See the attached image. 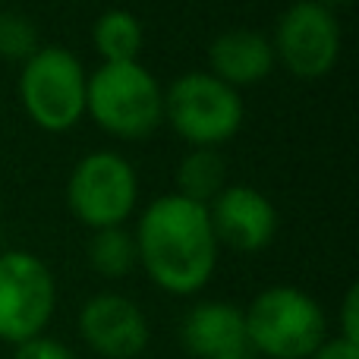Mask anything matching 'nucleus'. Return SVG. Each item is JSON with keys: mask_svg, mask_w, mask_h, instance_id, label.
Instances as JSON below:
<instances>
[{"mask_svg": "<svg viewBox=\"0 0 359 359\" xmlns=\"http://www.w3.org/2000/svg\"><path fill=\"white\" fill-rule=\"evenodd\" d=\"M136 259L158 290L170 297H196L208 287L217 268V246L208 205L164 192L139 215Z\"/></svg>", "mask_w": 359, "mask_h": 359, "instance_id": "f257e3e1", "label": "nucleus"}, {"mask_svg": "<svg viewBox=\"0 0 359 359\" xmlns=\"http://www.w3.org/2000/svg\"><path fill=\"white\" fill-rule=\"evenodd\" d=\"M249 347L259 359H309L328 337V316L312 293L293 284L265 287L243 309Z\"/></svg>", "mask_w": 359, "mask_h": 359, "instance_id": "f03ea898", "label": "nucleus"}, {"mask_svg": "<svg viewBox=\"0 0 359 359\" xmlns=\"http://www.w3.org/2000/svg\"><path fill=\"white\" fill-rule=\"evenodd\" d=\"M86 114L114 139H145L164 123V88L139 60L88 73Z\"/></svg>", "mask_w": 359, "mask_h": 359, "instance_id": "7ed1b4c3", "label": "nucleus"}, {"mask_svg": "<svg viewBox=\"0 0 359 359\" xmlns=\"http://www.w3.org/2000/svg\"><path fill=\"white\" fill-rule=\"evenodd\" d=\"M246 107L236 88L208 69L183 73L164 88V123L189 149H217L243 130Z\"/></svg>", "mask_w": 359, "mask_h": 359, "instance_id": "20e7f679", "label": "nucleus"}, {"mask_svg": "<svg viewBox=\"0 0 359 359\" xmlns=\"http://www.w3.org/2000/svg\"><path fill=\"white\" fill-rule=\"evenodd\" d=\"M88 73L67 48H38L19 69V101L44 133H69L86 117Z\"/></svg>", "mask_w": 359, "mask_h": 359, "instance_id": "39448f33", "label": "nucleus"}, {"mask_svg": "<svg viewBox=\"0 0 359 359\" xmlns=\"http://www.w3.org/2000/svg\"><path fill=\"white\" fill-rule=\"evenodd\" d=\"M67 205L92 233L123 227L139 205L136 168L120 151H92L79 158L67 180Z\"/></svg>", "mask_w": 359, "mask_h": 359, "instance_id": "423d86ee", "label": "nucleus"}, {"mask_svg": "<svg viewBox=\"0 0 359 359\" xmlns=\"http://www.w3.org/2000/svg\"><path fill=\"white\" fill-rule=\"evenodd\" d=\"M57 312V278L25 249L0 252V341L19 347L44 334Z\"/></svg>", "mask_w": 359, "mask_h": 359, "instance_id": "0eeeda50", "label": "nucleus"}, {"mask_svg": "<svg viewBox=\"0 0 359 359\" xmlns=\"http://www.w3.org/2000/svg\"><path fill=\"white\" fill-rule=\"evenodd\" d=\"M274 60L297 79H325L341 60V22L318 0H297L280 13L271 35Z\"/></svg>", "mask_w": 359, "mask_h": 359, "instance_id": "6e6552de", "label": "nucleus"}, {"mask_svg": "<svg viewBox=\"0 0 359 359\" xmlns=\"http://www.w3.org/2000/svg\"><path fill=\"white\" fill-rule=\"evenodd\" d=\"M79 337L101 359H139L151 341L142 306L123 293H95L82 303L76 318Z\"/></svg>", "mask_w": 359, "mask_h": 359, "instance_id": "1a4fd4ad", "label": "nucleus"}, {"mask_svg": "<svg viewBox=\"0 0 359 359\" xmlns=\"http://www.w3.org/2000/svg\"><path fill=\"white\" fill-rule=\"evenodd\" d=\"M211 230L217 246L236 252H262L278 236V208L262 189L249 183H227L208 202Z\"/></svg>", "mask_w": 359, "mask_h": 359, "instance_id": "9d476101", "label": "nucleus"}, {"mask_svg": "<svg viewBox=\"0 0 359 359\" xmlns=\"http://www.w3.org/2000/svg\"><path fill=\"white\" fill-rule=\"evenodd\" d=\"M180 344L192 359H259L249 347L243 309L224 299H202L180 322Z\"/></svg>", "mask_w": 359, "mask_h": 359, "instance_id": "9b49d317", "label": "nucleus"}, {"mask_svg": "<svg viewBox=\"0 0 359 359\" xmlns=\"http://www.w3.org/2000/svg\"><path fill=\"white\" fill-rule=\"evenodd\" d=\"M271 38L255 29H227L208 44V73L230 88L255 86L274 73Z\"/></svg>", "mask_w": 359, "mask_h": 359, "instance_id": "f8f14e48", "label": "nucleus"}, {"mask_svg": "<svg viewBox=\"0 0 359 359\" xmlns=\"http://www.w3.org/2000/svg\"><path fill=\"white\" fill-rule=\"evenodd\" d=\"M92 41H95L101 63H133V60H139L145 32L136 13L117 6V10H104L95 19Z\"/></svg>", "mask_w": 359, "mask_h": 359, "instance_id": "ddd939ff", "label": "nucleus"}, {"mask_svg": "<svg viewBox=\"0 0 359 359\" xmlns=\"http://www.w3.org/2000/svg\"><path fill=\"white\" fill-rule=\"evenodd\" d=\"M177 196L189 198V202L208 205L217 192L227 186V161L221 158L217 149H189L177 164Z\"/></svg>", "mask_w": 359, "mask_h": 359, "instance_id": "4468645a", "label": "nucleus"}, {"mask_svg": "<svg viewBox=\"0 0 359 359\" xmlns=\"http://www.w3.org/2000/svg\"><path fill=\"white\" fill-rule=\"evenodd\" d=\"M88 265L101 274V278H126L133 268L139 265L136 259V240L126 227H107L95 230L88 240Z\"/></svg>", "mask_w": 359, "mask_h": 359, "instance_id": "2eb2a0df", "label": "nucleus"}, {"mask_svg": "<svg viewBox=\"0 0 359 359\" xmlns=\"http://www.w3.org/2000/svg\"><path fill=\"white\" fill-rule=\"evenodd\" d=\"M38 48H41L38 44V29L25 13H16V10L0 13V57L4 60L25 63Z\"/></svg>", "mask_w": 359, "mask_h": 359, "instance_id": "dca6fc26", "label": "nucleus"}, {"mask_svg": "<svg viewBox=\"0 0 359 359\" xmlns=\"http://www.w3.org/2000/svg\"><path fill=\"white\" fill-rule=\"evenodd\" d=\"M13 359H76V353L57 337L38 334L32 341L19 344V347H13Z\"/></svg>", "mask_w": 359, "mask_h": 359, "instance_id": "f3484780", "label": "nucleus"}, {"mask_svg": "<svg viewBox=\"0 0 359 359\" xmlns=\"http://www.w3.org/2000/svg\"><path fill=\"white\" fill-rule=\"evenodd\" d=\"M337 318H341V322H337V337L359 344V287L356 284L344 293L341 316H337Z\"/></svg>", "mask_w": 359, "mask_h": 359, "instance_id": "a211bd4d", "label": "nucleus"}, {"mask_svg": "<svg viewBox=\"0 0 359 359\" xmlns=\"http://www.w3.org/2000/svg\"><path fill=\"white\" fill-rule=\"evenodd\" d=\"M309 359H359V344L344 341V337H337V334H328L322 341V347Z\"/></svg>", "mask_w": 359, "mask_h": 359, "instance_id": "6ab92c4d", "label": "nucleus"}, {"mask_svg": "<svg viewBox=\"0 0 359 359\" xmlns=\"http://www.w3.org/2000/svg\"><path fill=\"white\" fill-rule=\"evenodd\" d=\"M322 6H328V10H337V6H347V4H353V0H318Z\"/></svg>", "mask_w": 359, "mask_h": 359, "instance_id": "aec40b11", "label": "nucleus"}]
</instances>
